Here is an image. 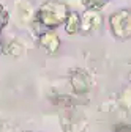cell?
<instances>
[{
  "label": "cell",
  "instance_id": "6da1fadb",
  "mask_svg": "<svg viewBox=\"0 0 131 132\" xmlns=\"http://www.w3.org/2000/svg\"><path fill=\"white\" fill-rule=\"evenodd\" d=\"M106 0H84V3L85 6H89L90 10H98V8H101L104 5Z\"/></svg>",
  "mask_w": 131,
  "mask_h": 132
},
{
  "label": "cell",
  "instance_id": "7a4b0ae2",
  "mask_svg": "<svg viewBox=\"0 0 131 132\" xmlns=\"http://www.w3.org/2000/svg\"><path fill=\"white\" fill-rule=\"evenodd\" d=\"M67 30L70 33H74L77 30V14H71V18H70V24L67 27Z\"/></svg>",
  "mask_w": 131,
  "mask_h": 132
}]
</instances>
